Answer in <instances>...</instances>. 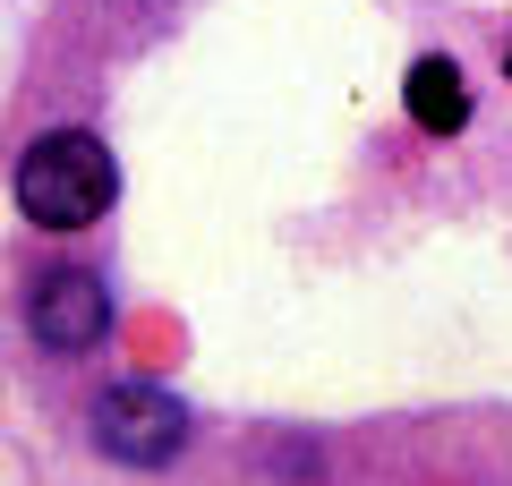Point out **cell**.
<instances>
[{"label":"cell","mask_w":512,"mask_h":486,"mask_svg":"<svg viewBox=\"0 0 512 486\" xmlns=\"http://www.w3.org/2000/svg\"><path fill=\"white\" fill-rule=\"evenodd\" d=\"M111 197H120V162H111V145L86 137V128H52V137H35V154L18 162V205L43 231H86V222H103Z\"/></svg>","instance_id":"cell-1"},{"label":"cell","mask_w":512,"mask_h":486,"mask_svg":"<svg viewBox=\"0 0 512 486\" xmlns=\"http://www.w3.org/2000/svg\"><path fill=\"white\" fill-rule=\"evenodd\" d=\"M94 444L128 469H163L171 452L188 444V410L163 393V384H111L94 401Z\"/></svg>","instance_id":"cell-2"},{"label":"cell","mask_w":512,"mask_h":486,"mask_svg":"<svg viewBox=\"0 0 512 486\" xmlns=\"http://www.w3.org/2000/svg\"><path fill=\"white\" fill-rule=\"evenodd\" d=\"M26 324H35L43 350H94L111 324V299L94 273H52V282H35V299H26Z\"/></svg>","instance_id":"cell-3"},{"label":"cell","mask_w":512,"mask_h":486,"mask_svg":"<svg viewBox=\"0 0 512 486\" xmlns=\"http://www.w3.org/2000/svg\"><path fill=\"white\" fill-rule=\"evenodd\" d=\"M402 103H410V120H419L427 137H453V128L470 120V86H461V69H453V60H436V52L410 69Z\"/></svg>","instance_id":"cell-4"},{"label":"cell","mask_w":512,"mask_h":486,"mask_svg":"<svg viewBox=\"0 0 512 486\" xmlns=\"http://www.w3.org/2000/svg\"><path fill=\"white\" fill-rule=\"evenodd\" d=\"M103 9H111V43H120V52H137V43L171 18V0H103Z\"/></svg>","instance_id":"cell-5"}]
</instances>
